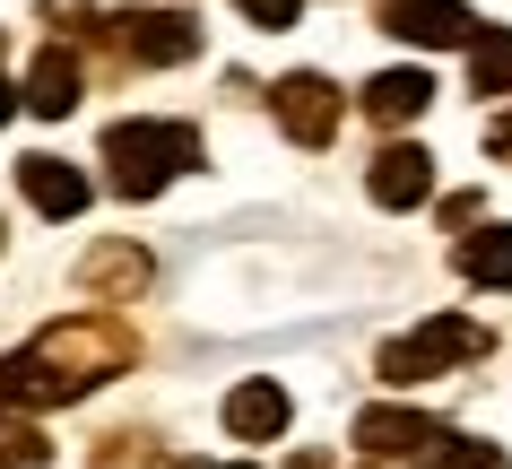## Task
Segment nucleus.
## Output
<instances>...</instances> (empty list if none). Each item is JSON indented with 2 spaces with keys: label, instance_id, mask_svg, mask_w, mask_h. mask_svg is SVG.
Listing matches in <instances>:
<instances>
[{
  "label": "nucleus",
  "instance_id": "f257e3e1",
  "mask_svg": "<svg viewBox=\"0 0 512 469\" xmlns=\"http://www.w3.org/2000/svg\"><path fill=\"white\" fill-rule=\"evenodd\" d=\"M139 357V339L122 313H70V322H53V331L35 339V348H18V357H0V409H61V400H87V391L105 383V374H122V365Z\"/></svg>",
  "mask_w": 512,
  "mask_h": 469
},
{
  "label": "nucleus",
  "instance_id": "f03ea898",
  "mask_svg": "<svg viewBox=\"0 0 512 469\" xmlns=\"http://www.w3.org/2000/svg\"><path fill=\"white\" fill-rule=\"evenodd\" d=\"M105 166H113L105 183L122 200H157L174 174L200 166V131H191V122H148V113H139V122H113L105 131Z\"/></svg>",
  "mask_w": 512,
  "mask_h": 469
},
{
  "label": "nucleus",
  "instance_id": "7ed1b4c3",
  "mask_svg": "<svg viewBox=\"0 0 512 469\" xmlns=\"http://www.w3.org/2000/svg\"><path fill=\"white\" fill-rule=\"evenodd\" d=\"M469 357H486V331H478V322H460V313H434V322H417V331L382 339L374 374L408 391V383H434V374H452V365H469Z\"/></svg>",
  "mask_w": 512,
  "mask_h": 469
},
{
  "label": "nucleus",
  "instance_id": "20e7f679",
  "mask_svg": "<svg viewBox=\"0 0 512 469\" xmlns=\"http://www.w3.org/2000/svg\"><path fill=\"white\" fill-rule=\"evenodd\" d=\"M105 35L131 70H174V61L200 53V27H191L183 9H122V18H105Z\"/></svg>",
  "mask_w": 512,
  "mask_h": 469
},
{
  "label": "nucleus",
  "instance_id": "39448f33",
  "mask_svg": "<svg viewBox=\"0 0 512 469\" xmlns=\"http://www.w3.org/2000/svg\"><path fill=\"white\" fill-rule=\"evenodd\" d=\"M270 113H278V131L296 139V148H330L339 122H348V105H339V87H330L322 70H287V79L270 87Z\"/></svg>",
  "mask_w": 512,
  "mask_h": 469
},
{
  "label": "nucleus",
  "instance_id": "423d86ee",
  "mask_svg": "<svg viewBox=\"0 0 512 469\" xmlns=\"http://www.w3.org/2000/svg\"><path fill=\"white\" fill-rule=\"evenodd\" d=\"M382 35H400L417 53H452V44H478V18L460 0H382Z\"/></svg>",
  "mask_w": 512,
  "mask_h": 469
},
{
  "label": "nucleus",
  "instance_id": "0eeeda50",
  "mask_svg": "<svg viewBox=\"0 0 512 469\" xmlns=\"http://www.w3.org/2000/svg\"><path fill=\"white\" fill-rule=\"evenodd\" d=\"M443 426H434L426 409H356V452H374V461H417V452H443Z\"/></svg>",
  "mask_w": 512,
  "mask_h": 469
},
{
  "label": "nucleus",
  "instance_id": "6e6552de",
  "mask_svg": "<svg viewBox=\"0 0 512 469\" xmlns=\"http://www.w3.org/2000/svg\"><path fill=\"white\" fill-rule=\"evenodd\" d=\"M365 192H374V209H417V200H434V157L417 139H391L365 166Z\"/></svg>",
  "mask_w": 512,
  "mask_h": 469
},
{
  "label": "nucleus",
  "instance_id": "1a4fd4ad",
  "mask_svg": "<svg viewBox=\"0 0 512 469\" xmlns=\"http://www.w3.org/2000/svg\"><path fill=\"white\" fill-rule=\"evenodd\" d=\"M79 96H87V70H79V53L44 44V53H35V70H27V113L61 122V113H79Z\"/></svg>",
  "mask_w": 512,
  "mask_h": 469
},
{
  "label": "nucleus",
  "instance_id": "9d476101",
  "mask_svg": "<svg viewBox=\"0 0 512 469\" xmlns=\"http://www.w3.org/2000/svg\"><path fill=\"white\" fill-rule=\"evenodd\" d=\"M18 183H27V200L44 218H79L87 200H96V183L79 166H61V157H18Z\"/></svg>",
  "mask_w": 512,
  "mask_h": 469
},
{
  "label": "nucleus",
  "instance_id": "9b49d317",
  "mask_svg": "<svg viewBox=\"0 0 512 469\" xmlns=\"http://www.w3.org/2000/svg\"><path fill=\"white\" fill-rule=\"evenodd\" d=\"M426 105H434V79H426V70H382V79H365V122H382V131L417 122Z\"/></svg>",
  "mask_w": 512,
  "mask_h": 469
},
{
  "label": "nucleus",
  "instance_id": "f8f14e48",
  "mask_svg": "<svg viewBox=\"0 0 512 469\" xmlns=\"http://www.w3.org/2000/svg\"><path fill=\"white\" fill-rule=\"evenodd\" d=\"M226 435H243V443L287 435V391L278 383H235L226 391Z\"/></svg>",
  "mask_w": 512,
  "mask_h": 469
},
{
  "label": "nucleus",
  "instance_id": "ddd939ff",
  "mask_svg": "<svg viewBox=\"0 0 512 469\" xmlns=\"http://www.w3.org/2000/svg\"><path fill=\"white\" fill-rule=\"evenodd\" d=\"M460 278H469V287H512V226L460 235Z\"/></svg>",
  "mask_w": 512,
  "mask_h": 469
},
{
  "label": "nucleus",
  "instance_id": "4468645a",
  "mask_svg": "<svg viewBox=\"0 0 512 469\" xmlns=\"http://www.w3.org/2000/svg\"><path fill=\"white\" fill-rule=\"evenodd\" d=\"M87 287H96V296H139V287H148V252L139 244H105V252H87Z\"/></svg>",
  "mask_w": 512,
  "mask_h": 469
},
{
  "label": "nucleus",
  "instance_id": "2eb2a0df",
  "mask_svg": "<svg viewBox=\"0 0 512 469\" xmlns=\"http://www.w3.org/2000/svg\"><path fill=\"white\" fill-rule=\"evenodd\" d=\"M469 87H478V96H512V35L504 27H486L478 44H469Z\"/></svg>",
  "mask_w": 512,
  "mask_h": 469
},
{
  "label": "nucleus",
  "instance_id": "dca6fc26",
  "mask_svg": "<svg viewBox=\"0 0 512 469\" xmlns=\"http://www.w3.org/2000/svg\"><path fill=\"white\" fill-rule=\"evenodd\" d=\"M0 469H53V443L35 426H0Z\"/></svg>",
  "mask_w": 512,
  "mask_h": 469
},
{
  "label": "nucleus",
  "instance_id": "f3484780",
  "mask_svg": "<svg viewBox=\"0 0 512 469\" xmlns=\"http://www.w3.org/2000/svg\"><path fill=\"white\" fill-rule=\"evenodd\" d=\"M434 461H443V469H512L504 452H495V443H460V435L443 443V452H434Z\"/></svg>",
  "mask_w": 512,
  "mask_h": 469
},
{
  "label": "nucleus",
  "instance_id": "a211bd4d",
  "mask_svg": "<svg viewBox=\"0 0 512 469\" xmlns=\"http://www.w3.org/2000/svg\"><path fill=\"white\" fill-rule=\"evenodd\" d=\"M235 9H243V18H252V27H296V18H304V0H235Z\"/></svg>",
  "mask_w": 512,
  "mask_h": 469
},
{
  "label": "nucleus",
  "instance_id": "6ab92c4d",
  "mask_svg": "<svg viewBox=\"0 0 512 469\" xmlns=\"http://www.w3.org/2000/svg\"><path fill=\"white\" fill-rule=\"evenodd\" d=\"M486 148H495V157L512 166V113H504V122H486Z\"/></svg>",
  "mask_w": 512,
  "mask_h": 469
},
{
  "label": "nucleus",
  "instance_id": "aec40b11",
  "mask_svg": "<svg viewBox=\"0 0 512 469\" xmlns=\"http://www.w3.org/2000/svg\"><path fill=\"white\" fill-rule=\"evenodd\" d=\"M18 105H27V87H9V79H0V122H9Z\"/></svg>",
  "mask_w": 512,
  "mask_h": 469
},
{
  "label": "nucleus",
  "instance_id": "412c9836",
  "mask_svg": "<svg viewBox=\"0 0 512 469\" xmlns=\"http://www.w3.org/2000/svg\"><path fill=\"white\" fill-rule=\"evenodd\" d=\"M226 469H252V461H226Z\"/></svg>",
  "mask_w": 512,
  "mask_h": 469
},
{
  "label": "nucleus",
  "instance_id": "4be33fe9",
  "mask_svg": "<svg viewBox=\"0 0 512 469\" xmlns=\"http://www.w3.org/2000/svg\"><path fill=\"white\" fill-rule=\"evenodd\" d=\"M0 235H9V226H0Z\"/></svg>",
  "mask_w": 512,
  "mask_h": 469
}]
</instances>
